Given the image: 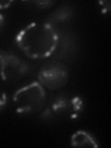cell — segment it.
Wrapping results in <instances>:
<instances>
[{
    "mask_svg": "<svg viewBox=\"0 0 111 148\" xmlns=\"http://www.w3.org/2000/svg\"><path fill=\"white\" fill-rule=\"evenodd\" d=\"M59 34L47 22H32L18 32L16 44L28 58L42 59L50 57L58 48Z\"/></svg>",
    "mask_w": 111,
    "mask_h": 148,
    "instance_id": "1",
    "label": "cell"
},
{
    "mask_svg": "<svg viewBox=\"0 0 111 148\" xmlns=\"http://www.w3.org/2000/svg\"><path fill=\"white\" fill-rule=\"evenodd\" d=\"M15 108L20 114H32L44 108L46 92L39 82H34L20 88L13 95Z\"/></svg>",
    "mask_w": 111,
    "mask_h": 148,
    "instance_id": "2",
    "label": "cell"
},
{
    "mask_svg": "<svg viewBox=\"0 0 111 148\" xmlns=\"http://www.w3.org/2000/svg\"><path fill=\"white\" fill-rule=\"evenodd\" d=\"M83 108V101L78 95H61L52 101L43 113V117L75 119Z\"/></svg>",
    "mask_w": 111,
    "mask_h": 148,
    "instance_id": "3",
    "label": "cell"
},
{
    "mask_svg": "<svg viewBox=\"0 0 111 148\" xmlns=\"http://www.w3.org/2000/svg\"><path fill=\"white\" fill-rule=\"evenodd\" d=\"M69 81V69L59 61L45 64L38 72V82L44 88L56 91L63 88Z\"/></svg>",
    "mask_w": 111,
    "mask_h": 148,
    "instance_id": "4",
    "label": "cell"
},
{
    "mask_svg": "<svg viewBox=\"0 0 111 148\" xmlns=\"http://www.w3.org/2000/svg\"><path fill=\"white\" fill-rule=\"evenodd\" d=\"M30 69V66L18 56L8 53L7 62L1 79L6 82H14L25 76Z\"/></svg>",
    "mask_w": 111,
    "mask_h": 148,
    "instance_id": "5",
    "label": "cell"
},
{
    "mask_svg": "<svg viewBox=\"0 0 111 148\" xmlns=\"http://www.w3.org/2000/svg\"><path fill=\"white\" fill-rule=\"evenodd\" d=\"M71 146H88V147H97L98 143L95 138L89 132L85 131H78L72 134L71 138Z\"/></svg>",
    "mask_w": 111,
    "mask_h": 148,
    "instance_id": "6",
    "label": "cell"
},
{
    "mask_svg": "<svg viewBox=\"0 0 111 148\" xmlns=\"http://www.w3.org/2000/svg\"><path fill=\"white\" fill-rule=\"evenodd\" d=\"M72 17V9L67 6H62L50 14L47 18V23L54 25V23H63L68 21Z\"/></svg>",
    "mask_w": 111,
    "mask_h": 148,
    "instance_id": "7",
    "label": "cell"
},
{
    "mask_svg": "<svg viewBox=\"0 0 111 148\" xmlns=\"http://www.w3.org/2000/svg\"><path fill=\"white\" fill-rule=\"evenodd\" d=\"M27 4L35 5L39 8H48L55 4V1H32V2H25Z\"/></svg>",
    "mask_w": 111,
    "mask_h": 148,
    "instance_id": "8",
    "label": "cell"
},
{
    "mask_svg": "<svg viewBox=\"0 0 111 148\" xmlns=\"http://www.w3.org/2000/svg\"><path fill=\"white\" fill-rule=\"evenodd\" d=\"M7 56L8 53L4 52V51H0V78H1L5 66H6V62H7Z\"/></svg>",
    "mask_w": 111,
    "mask_h": 148,
    "instance_id": "9",
    "label": "cell"
},
{
    "mask_svg": "<svg viewBox=\"0 0 111 148\" xmlns=\"http://www.w3.org/2000/svg\"><path fill=\"white\" fill-rule=\"evenodd\" d=\"M7 104V95L5 91L0 87V111H1Z\"/></svg>",
    "mask_w": 111,
    "mask_h": 148,
    "instance_id": "10",
    "label": "cell"
},
{
    "mask_svg": "<svg viewBox=\"0 0 111 148\" xmlns=\"http://www.w3.org/2000/svg\"><path fill=\"white\" fill-rule=\"evenodd\" d=\"M12 4V1H0V9L8 8Z\"/></svg>",
    "mask_w": 111,
    "mask_h": 148,
    "instance_id": "11",
    "label": "cell"
},
{
    "mask_svg": "<svg viewBox=\"0 0 111 148\" xmlns=\"http://www.w3.org/2000/svg\"><path fill=\"white\" fill-rule=\"evenodd\" d=\"M4 26H5V18L2 14L0 13V35H1L2 32H3Z\"/></svg>",
    "mask_w": 111,
    "mask_h": 148,
    "instance_id": "12",
    "label": "cell"
}]
</instances>
